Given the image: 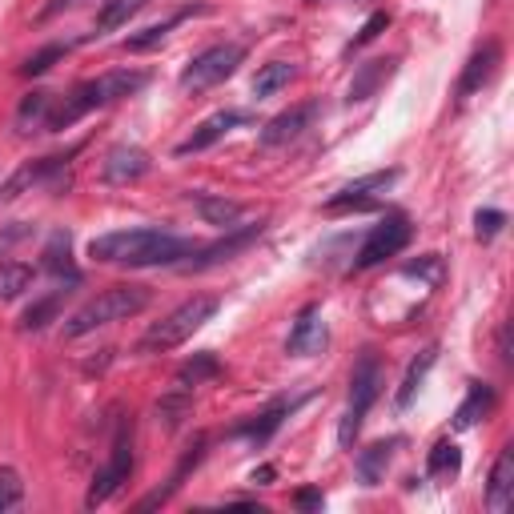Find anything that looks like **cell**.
<instances>
[{"instance_id": "obj_1", "label": "cell", "mask_w": 514, "mask_h": 514, "mask_svg": "<svg viewBox=\"0 0 514 514\" xmlns=\"http://www.w3.org/2000/svg\"><path fill=\"white\" fill-rule=\"evenodd\" d=\"M197 253L193 241L161 233V229H117V233H101L89 241V257L105 266H173L181 257Z\"/></svg>"}, {"instance_id": "obj_2", "label": "cell", "mask_w": 514, "mask_h": 514, "mask_svg": "<svg viewBox=\"0 0 514 514\" xmlns=\"http://www.w3.org/2000/svg\"><path fill=\"white\" fill-rule=\"evenodd\" d=\"M145 81H149V73H141V69H113V73H105V77H97V81H85V85H77L65 101L53 105L49 129H69V125H77L85 113L105 109V105H117V101L141 93Z\"/></svg>"}, {"instance_id": "obj_3", "label": "cell", "mask_w": 514, "mask_h": 514, "mask_svg": "<svg viewBox=\"0 0 514 514\" xmlns=\"http://www.w3.org/2000/svg\"><path fill=\"white\" fill-rule=\"evenodd\" d=\"M145 306H149V290H145V286H133V282L109 286V290H101L93 302H85V306L65 322V338H85V334H93V330H101V326L129 322V318H137Z\"/></svg>"}, {"instance_id": "obj_4", "label": "cell", "mask_w": 514, "mask_h": 514, "mask_svg": "<svg viewBox=\"0 0 514 514\" xmlns=\"http://www.w3.org/2000/svg\"><path fill=\"white\" fill-rule=\"evenodd\" d=\"M213 314H217V298H189V302H181L169 318H161V322L141 338V354H165V350H177V346L189 342Z\"/></svg>"}, {"instance_id": "obj_5", "label": "cell", "mask_w": 514, "mask_h": 514, "mask_svg": "<svg viewBox=\"0 0 514 514\" xmlns=\"http://www.w3.org/2000/svg\"><path fill=\"white\" fill-rule=\"evenodd\" d=\"M378 394H382V366H378V354L366 350L358 358V366H354V378H350V406H346V418L338 426V442L342 446H354V438H358L370 406L378 402Z\"/></svg>"}, {"instance_id": "obj_6", "label": "cell", "mask_w": 514, "mask_h": 514, "mask_svg": "<svg viewBox=\"0 0 514 514\" xmlns=\"http://www.w3.org/2000/svg\"><path fill=\"white\" fill-rule=\"evenodd\" d=\"M241 61H245V49H241V45H213V49L197 53V57L181 69V89H185V93H205V89L221 85L225 77H233Z\"/></svg>"}, {"instance_id": "obj_7", "label": "cell", "mask_w": 514, "mask_h": 514, "mask_svg": "<svg viewBox=\"0 0 514 514\" xmlns=\"http://www.w3.org/2000/svg\"><path fill=\"white\" fill-rule=\"evenodd\" d=\"M129 470H133V430H129V426H121V430H117V438H113L109 466H101V470L93 474V486H89V494H85V506H101V502H109V498L121 490V482L129 478Z\"/></svg>"}, {"instance_id": "obj_8", "label": "cell", "mask_w": 514, "mask_h": 514, "mask_svg": "<svg viewBox=\"0 0 514 514\" xmlns=\"http://www.w3.org/2000/svg\"><path fill=\"white\" fill-rule=\"evenodd\" d=\"M410 237H414V229H410V221H406V217H386V221H382V225H374V229H370V237L362 241L354 270H374V266H382V262H386V257H398V253L410 245Z\"/></svg>"}, {"instance_id": "obj_9", "label": "cell", "mask_w": 514, "mask_h": 514, "mask_svg": "<svg viewBox=\"0 0 514 514\" xmlns=\"http://www.w3.org/2000/svg\"><path fill=\"white\" fill-rule=\"evenodd\" d=\"M318 117H322V105L318 101H302V105L278 113L274 121H266V129H262V137H257V141H262V149H282V145L298 141L306 129H314Z\"/></svg>"}, {"instance_id": "obj_10", "label": "cell", "mask_w": 514, "mask_h": 514, "mask_svg": "<svg viewBox=\"0 0 514 514\" xmlns=\"http://www.w3.org/2000/svg\"><path fill=\"white\" fill-rule=\"evenodd\" d=\"M153 169V157L141 145H113L101 161V177L109 185H133Z\"/></svg>"}, {"instance_id": "obj_11", "label": "cell", "mask_w": 514, "mask_h": 514, "mask_svg": "<svg viewBox=\"0 0 514 514\" xmlns=\"http://www.w3.org/2000/svg\"><path fill=\"white\" fill-rule=\"evenodd\" d=\"M245 121H249L245 113H237V109H221V113L205 117V121H201V125H197V129H193L185 141H177V149H173V153H177V157H189V153H205L209 145H217V141H221L229 129H237V125H245Z\"/></svg>"}, {"instance_id": "obj_12", "label": "cell", "mask_w": 514, "mask_h": 514, "mask_svg": "<svg viewBox=\"0 0 514 514\" xmlns=\"http://www.w3.org/2000/svg\"><path fill=\"white\" fill-rule=\"evenodd\" d=\"M394 181H398V169H378V173H366V177H358V181L342 185V189H338V193L326 201V209H330V213H338V209H358V205H370V201H374V193H386Z\"/></svg>"}, {"instance_id": "obj_13", "label": "cell", "mask_w": 514, "mask_h": 514, "mask_svg": "<svg viewBox=\"0 0 514 514\" xmlns=\"http://www.w3.org/2000/svg\"><path fill=\"white\" fill-rule=\"evenodd\" d=\"M326 342H330V334H326V322H322V306H306V310L298 314L294 330H290L286 350L298 354V358H314V354L326 350Z\"/></svg>"}, {"instance_id": "obj_14", "label": "cell", "mask_w": 514, "mask_h": 514, "mask_svg": "<svg viewBox=\"0 0 514 514\" xmlns=\"http://www.w3.org/2000/svg\"><path fill=\"white\" fill-rule=\"evenodd\" d=\"M65 161H69V157H41V161L21 165L5 185H0V201H17V197H21V193H29L33 185H45L53 173H61V169H65Z\"/></svg>"}, {"instance_id": "obj_15", "label": "cell", "mask_w": 514, "mask_h": 514, "mask_svg": "<svg viewBox=\"0 0 514 514\" xmlns=\"http://www.w3.org/2000/svg\"><path fill=\"white\" fill-rule=\"evenodd\" d=\"M257 237H262V221L257 225H233V233L225 237V241H217V245H209V249H201V257H193L189 262V270H205V266H217V262H225V257H233V253H241L245 245H253Z\"/></svg>"}, {"instance_id": "obj_16", "label": "cell", "mask_w": 514, "mask_h": 514, "mask_svg": "<svg viewBox=\"0 0 514 514\" xmlns=\"http://www.w3.org/2000/svg\"><path fill=\"white\" fill-rule=\"evenodd\" d=\"M510 498H514V446H506V450L498 454L494 470H490V486H486V506H490L494 514H502V510L510 506Z\"/></svg>"}, {"instance_id": "obj_17", "label": "cell", "mask_w": 514, "mask_h": 514, "mask_svg": "<svg viewBox=\"0 0 514 514\" xmlns=\"http://www.w3.org/2000/svg\"><path fill=\"white\" fill-rule=\"evenodd\" d=\"M498 45L494 41H486L470 61H466V69H462V81H458V97H470V93H478L490 77H494V69H498Z\"/></svg>"}, {"instance_id": "obj_18", "label": "cell", "mask_w": 514, "mask_h": 514, "mask_svg": "<svg viewBox=\"0 0 514 514\" xmlns=\"http://www.w3.org/2000/svg\"><path fill=\"white\" fill-rule=\"evenodd\" d=\"M189 201H193V209L201 213V221H209V225H217V229H233V225H237V217L245 213V205H241V201L213 197V193H189Z\"/></svg>"}, {"instance_id": "obj_19", "label": "cell", "mask_w": 514, "mask_h": 514, "mask_svg": "<svg viewBox=\"0 0 514 514\" xmlns=\"http://www.w3.org/2000/svg\"><path fill=\"white\" fill-rule=\"evenodd\" d=\"M201 454H205V438L197 434V438H193V446H189V450L181 454V462H177V470L169 474V482H165L161 490H153L149 498H141V510H153V506H161V502H169V498H173V490H177V486L185 482V474H189V470H193V466L201 462Z\"/></svg>"}, {"instance_id": "obj_20", "label": "cell", "mask_w": 514, "mask_h": 514, "mask_svg": "<svg viewBox=\"0 0 514 514\" xmlns=\"http://www.w3.org/2000/svg\"><path fill=\"white\" fill-rule=\"evenodd\" d=\"M193 13H201V5H193V9H181V13H173V17H165V21H157V25H149V29H141V33H133L129 41H125V49L129 53H149V49H157L181 21H189Z\"/></svg>"}, {"instance_id": "obj_21", "label": "cell", "mask_w": 514, "mask_h": 514, "mask_svg": "<svg viewBox=\"0 0 514 514\" xmlns=\"http://www.w3.org/2000/svg\"><path fill=\"white\" fill-rule=\"evenodd\" d=\"M490 406H494V390H490V386H482V382H474V386L466 390L462 406L454 410V430H470V426H478V418H486V414H490Z\"/></svg>"}, {"instance_id": "obj_22", "label": "cell", "mask_w": 514, "mask_h": 514, "mask_svg": "<svg viewBox=\"0 0 514 514\" xmlns=\"http://www.w3.org/2000/svg\"><path fill=\"white\" fill-rule=\"evenodd\" d=\"M53 105H57V97H53V93H29V97L21 101V109H17V129H21V133L49 129Z\"/></svg>"}, {"instance_id": "obj_23", "label": "cell", "mask_w": 514, "mask_h": 514, "mask_svg": "<svg viewBox=\"0 0 514 514\" xmlns=\"http://www.w3.org/2000/svg\"><path fill=\"white\" fill-rule=\"evenodd\" d=\"M390 454H394V442H374V446H366L358 454V478H362V486H378L386 478Z\"/></svg>"}, {"instance_id": "obj_24", "label": "cell", "mask_w": 514, "mask_h": 514, "mask_svg": "<svg viewBox=\"0 0 514 514\" xmlns=\"http://www.w3.org/2000/svg\"><path fill=\"white\" fill-rule=\"evenodd\" d=\"M434 362H438V346H426V350L410 362V370H406V378H402V390H398V406H402V410L414 402V394L422 390V382H426V374H430Z\"/></svg>"}, {"instance_id": "obj_25", "label": "cell", "mask_w": 514, "mask_h": 514, "mask_svg": "<svg viewBox=\"0 0 514 514\" xmlns=\"http://www.w3.org/2000/svg\"><path fill=\"white\" fill-rule=\"evenodd\" d=\"M45 270L57 274V278H69V282L81 278L77 266H73V253H69V233L57 229V233L49 237V245H45Z\"/></svg>"}, {"instance_id": "obj_26", "label": "cell", "mask_w": 514, "mask_h": 514, "mask_svg": "<svg viewBox=\"0 0 514 514\" xmlns=\"http://www.w3.org/2000/svg\"><path fill=\"white\" fill-rule=\"evenodd\" d=\"M290 81H294V65L270 61V65L257 69V77H253V97H274V93H282Z\"/></svg>"}, {"instance_id": "obj_27", "label": "cell", "mask_w": 514, "mask_h": 514, "mask_svg": "<svg viewBox=\"0 0 514 514\" xmlns=\"http://www.w3.org/2000/svg\"><path fill=\"white\" fill-rule=\"evenodd\" d=\"M33 286V266L25 262H0V302H13Z\"/></svg>"}, {"instance_id": "obj_28", "label": "cell", "mask_w": 514, "mask_h": 514, "mask_svg": "<svg viewBox=\"0 0 514 514\" xmlns=\"http://www.w3.org/2000/svg\"><path fill=\"white\" fill-rule=\"evenodd\" d=\"M390 73H394V61H370V65H362L358 77L350 81V101H366Z\"/></svg>"}, {"instance_id": "obj_29", "label": "cell", "mask_w": 514, "mask_h": 514, "mask_svg": "<svg viewBox=\"0 0 514 514\" xmlns=\"http://www.w3.org/2000/svg\"><path fill=\"white\" fill-rule=\"evenodd\" d=\"M65 294H69V290H53V294H49V298H41L37 306H29V310H25V318H21V330H45L49 322H57Z\"/></svg>"}, {"instance_id": "obj_30", "label": "cell", "mask_w": 514, "mask_h": 514, "mask_svg": "<svg viewBox=\"0 0 514 514\" xmlns=\"http://www.w3.org/2000/svg\"><path fill=\"white\" fill-rule=\"evenodd\" d=\"M145 9V0H105V9H101V17H97V33H113V29H121L133 13H141Z\"/></svg>"}, {"instance_id": "obj_31", "label": "cell", "mask_w": 514, "mask_h": 514, "mask_svg": "<svg viewBox=\"0 0 514 514\" xmlns=\"http://www.w3.org/2000/svg\"><path fill=\"white\" fill-rule=\"evenodd\" d=\"M217 358L213 354H197V358H189L181 370H177V386H185V390H193V386H201L205 378H217Z\"/></svg>"}, {"instance_id": "obj_32", "label": "cell", "mask_w": 514, "mask_h": 514, "mask_svg": "<svg viewBox=\"0 0 514 514\" xmlns=\"http://www.w3.org/2000/svg\"><path fill=\"white\" fill-rule=\"evenodd\" d=\"M185 414H189V390H185V386H177L173 394H165V398L157 402V422H161L165 430H177Z\"/></svg>"}, {"instance_id": "obj_33", "label": "cell", "mask_w": 514, "mask_h": 514, "mask_svg": "<svg viewBox=\"0 0 514 514\" xmlns=\"http://www.w3.org/2000/svg\"><path fill=\"white\" fill-rule=\"evenodd\" d=\"M290 410H294V406H286V402H278V406H270V410H266L262 418H257V422H249V426H241L237 434H245V438H253V442H266V438H270V434H274V430L282 426V418H286Z\"/></svg>"}, {"instance_id": "obj_34", "label": "cell", "mask_w": 514, "mask_h": 514, "mask_svg": "<svg viewBox=\"0 0 514 514\" xmlns=\"http://www.w3.org/2000/svg\"><path fill=\"white\" fill-rule=\"evenodd\" d=\"M69 57V45H45L41 53H33L25 65H21V77H45L57 61H65Z\"/></svg>"}, {"instance_id": "obj_35", "label": "cell", "mask_w": 514, "mask_h": 514, "mask_svg": "<svg viewBox=\"0 0 514 514\" xmlns=\"http://www.w3.org/2000/svg\"><path fill=\"white\" fill-rule=\"evenodd\" d=\"M458 466H462V450H458L454 442H438V446L430 450L426 470H430L434 478H442V474H458Z\"/></svg>"}, {"instance_id": "obj_36", "label": "cell", "mask_w": 514, "mask_h": 514, "mask_svg": "<svg viewBox=\"0 0 514 514\" xmlns=\"http://www.w3.org/2000/svg\"><path fill=\"white\" fill-rule=\"evenodd\" d=\"M21 498H25V482H21V474L13 466H5L0 470V514L21 506Z\"/></svg>"}, {"instance_id": "obj_37", "label": "cell", "mask_w": 514, "mask_h": 514, "mask_svg": "<svg viewBox=\"0 0 514 514\" xmlns=\"http://www.w3.org/2000/svg\"><path fill=\"white\" fill-rule=\"evenodd\" d=\"M502 225H506V213H502V209H478V213H474V233H478L482 241H490Z\"/></svg>"}, {"instance_id": "obj_38", "label": "cell", "mask_w": 514, "mask_h": 514, "mask_svg": "<svg viewBox=\"0 0 514 514\" xmlns=\"http://www.w3.org/2000/svg\"><path fill=\"white\" fill-rule=\"evenodd\" d=\"M386 25H390V17H386V13H374V17L362 25V33L350 41V53H354V49H362V45H370V41H374V37H378Z\"/></svg>"}, {"instance_id": "obj_39", "label": "cell", "mask_w": 514, "mask_h": 514, "mask_svg": "<svg viewBox=\"0 0 514 514\" xmlns=\"http://www.w3.org/2000/svg\"><path fill=\"white\" fill-rule=\"evenodd\" d=\"M85 0H45V9L37 13V21H53V17H61V13H73V9H81Z\"/></svg>"}, {"instance_id": "obj_40", "label": "cell", "mask_w": 514, "mask_h": 514, "mask_svg": "<svg viewBox=\"0 0 514 514\" xmlns=\"http://www.w3.org/2000/svg\"><path fill=\"white\" fill-rule=\"evenodd\" d=\"M25 237H29V225H25V221H17V225H9L5 233H0V257H5V253H9V249H13L17 241H25Z\"/></svg>"}, {"instance_id": "obj_41", "label": "cell", "mask_w": 514, "mask_h": 514, "mask_svg": "<svg viewBox=\"0 0 514 514\" xmlns=\"http://www.w3.org/2000/svg\"><path fill=\"white\" fill-rule=\"evenodd\" d=\"M322 502H326L322 490H298V494H294V506H298V510H322Z\"/></svg>"}, {"instance_id": "obj_42", "label": "cell", "mask_w": 514, "mask_h": 514, "mask_svg": "<svg viewBox=\"0 0 514 514\" xmlns=\"http://www.w3.org/2000/svg\"><path fill=\"white\" fill-rule=\"evenodd\" d=\"M274 478V466H262V470H253V482H270Z\"/></svg>"}]
</instances>
